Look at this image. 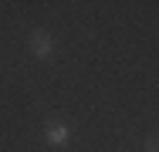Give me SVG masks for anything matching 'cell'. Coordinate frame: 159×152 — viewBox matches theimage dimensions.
<instances>
[{
  "instance_id": "cell-1",
  "label": "cell",
  "mask_w": 159,
  "mask_h": 152,
  "mask_svg": "<svg viewBox=\"0 0 159 152\" xmlns=\"http://www.w3.org/2000/svg\"><path fill=\"white\" fill-rule=\"evenodd\" d=\"M31 54L37 61H44V58L54 54V37H51L48 30H34V34H31Z\"/></svg>"
},
{
  "instance_id": "cell-2",
  "label": "cell",
  "mask_w": 159,
  "mask_h": 152,
  "mask_svg": "<svg viewBox=\"0 0 159 152\" xmlns=\"http://www.w3.org/2000/svg\"><path fill=\"white\" fill-rule=\"evenodd\" d=\"M44 139H48V145H54V149H64V145H68V139H71V132H68V125H61V122H48V128H44Z\"/></svg>"
},
{
  "instance_id": "cell-3",
  "label": "cell",
  "mask_w": 159,
  "mask_h": 152,
  "mask_svg": "<svg viewBox=\"0 0 159 152\" xmlns=\"http://www.w3.org/2000/svg\"><path fill=\"white\" fill-rule=\"evenodd\" d=\"M146 152H159V139H156V135L146 139Z\"/></svg>"
}]
</instances>
